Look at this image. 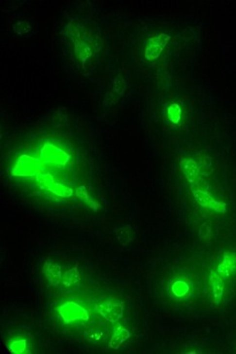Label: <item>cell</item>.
<instances>
[{
	"label": "cell",
	"mask_w": 236,
	"mask_h": 354,
	"mask_svg": "<svg viewBox=\"0 0 236 354\" xmlns=\"http://www.w3.org/2000/svg\"><path fill=\"white\" fill-rule=\"evenodd\" d=\"M194 196L196 201L198 202L199 205H201L202 206L205 207H209L212 208L214 211L218 212V213H225L227 205L225 203L223 202H216L211 195L209 193H207L205 190H201V189H197L194 191Z\"/></svg>",
	"instance_id": "1"
},
{
	"label": "cell",
	"mask_w": 236,
	"mask_h": 354,
	"mask_svg": "<svg viewBox=\"0 0 236 354\" xmlns=\"http://www.w3.org/2000/svg\"><path fill=\"white\" fill-rule=\"evenodd\" d=\"M169 40V37L164 34H161L159 37H152L148 42L146 57L148 60L156 59L162 53V51L166 47L167 43Z\"/></svg>",
	"instance_id": "2"
},
{
	"label": "cell",
	"mask_w": 236,
	"mask_h": 354,
	"mask_svg": "<svg viewBox=\"0 0 236 354\" xmlns=\"http://www.w3.org/2000/svg\"><path fill=\"white\" fill-rule=\"evenodd\" d=\"M123 304L121 303H112V301H107V303L100 306V313L102 316L109 322H116L119 320L123 314Z\"/></svg>",
	"instance_id": "3"
},
{
	"label": "cell",
	"mask_w": 236,
	"mask_h": 354,
	"mask_svg": "<svg viewBox=\"0 0 236 354\" xmlns=\"http://www.w3.org/2000/svg\"><path fill=\"white\" fill-rule=\"evenodd\" d=\"M43 273L45 274V278L49 283L52 286H58L61 282V279H63L61 266L51 260H47L45 262L43 266Z\"/></svg>",
	"instance_id": "4"
},
{
	"label": "cell",
	"mask_w": 236,
	"mask_h": 354,
	"mask_svg": "<svg viewBox=\"0 0 236 354\" xmlns=\"http://www.w3.org/2000/svg\"><path fill=\"white\" fill-rule=\"evenodd\" d=\"M236 268V253L225 252L223 260L217 267V272L223 279H228Z\"/></svg>",
	"instance_id": "5"
},
{
	"label": "cell",
	"mask_w": 236,
	"mask_h": 354,
	"mask_svg": "<svg viewBox=\"0 0 236 354\" xmlns=\"http://www.w3.org/2000/svg\"><path fill=\"white\" fill-rule=\"evenodd\" d=\"M209 282L213 291L214 304L219 305L221 298H222V296H223V292H224V282H223V279L218 272L213 270L211 272V274H210Z\"/></svg>",
	"instance_id": "6"
},
{
	"label": "cell",
	"mask_w": 236,
	"mask_h": 354,
	"mask_svg": "<svg viewBox=\"0 0 236 354\" xmlns=\"http://www.w3.org/2000/svg\"><path fill=\"white\" fill-rule=\"evenodd\" d=\"M180 167L182 169V171L184 172V174L187 176L189 181L193 182L197 177H198L199 167L195 160H193V159L182 160L180 163Z\"/></svg>",
	"instance_id": "7"
},
{
	"label": "cell",
	"mask_w": 236,
	"mask_h": 354,
	"mask_svg": "<svg viewBox=\"0 0 236 354\" xmlns=\"http://www.w3.org/2000/svg\"><path fill=\"white\" fill-rule=\"evenodd\" d=\"M131 337V333L125 329V328L119 326L115 330L110 342H109V348L112 349H118L122 343H124L127 339H129Z\"/></svg>",
	"instance_id": "8"
},
{
	"label": "cell",
	"mask_w": 236,
	"mask_h": 354,
	"mask_svg": "<svg viewBox=\"0 0 236 354\" xmlns=\"http://www.w3.org/2000/svg\"><path fill=\"white\" fill-rule=\"evenodd\" d=\"M115 237L120 245L127 246L135 239V232L129 225H126L115 231Z\"/></svg>",
	"instance_id": "9"
},
{
	"label": "cell",
	"mask_w": 236,
	"mask_h": 354,
	"mask_svg": "<svg viewBox=\"0 0 236 354\" xmlns=\"http://www.w3.org/2000/svg\"><path fill=\"white\" fill-rule=\"evenodd\" d=\"M81 277L80 273L78 271V267L75 266L71 269H69L68 271H66L63 274V284L67 287H70L72 285H74L75 283H77L79 280H80Z\"/></svg>",
	"instance_id": "10"
},
{
	"label": "cell",
	"mask_w": 236,
	"mask_h": 354,
	"mask_svg": "<svg viewBox=\"0 0 236 354\" xmlns=\"http://www.w3.org/2000/svg\"><path fill=\"white\" fill-rule=\"evenodd\" d=\"M168 115L170 122L178 124L181 120V109L178 104H172L168 110Z\"/></svg>",
	"instance_id": "11"
},
{
	"label": "cell",
	"mask_w": 236,
	"mask_h": 354,
	"mask_svg": "<svg viewBox=\"0 0 236 354\" xmlns=\"http://www.w3.org/2000/svg\"><path fill=\"white\" fill-rule=\"evenodd\" d=\"M212 235V227H211V223L209 221L203 223V224L200 226L199 229V237L202 240H207Z\"/></svg>",
	"instance_id": "12"
}]
</instances>
